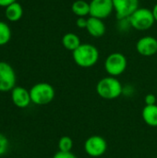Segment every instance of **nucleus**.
Instances as JSON below:
<instances>
[{
    "mask_svg": "<svg viewBox=\"0 0 157 158\" xmlns=\"http://www.w3.org/2000/svg\"><path fill=\"white\" fill-rule=\"evenodd\" d=\"M99 50L93 44L82 43L72 52L74 62L81 68L88 69L93 67L99 60Z\"/></svg>",
    "mask_w": 157,
    "mask_h": 158,
    "instance_id": "nucleus-1",
    "label": "nucleus"
},
{
    "mask_svg": "<svg viewBox=\"0 0 157 158\" xmlns=\"http://www.w3.org/2000/svg\"><path fill=\"white\" fill-rule=\"evenodd\" d=\"M122 92V84L116 77H105L101 79L96 85L97 94L105 100H114L119 97Z\"/></svg>",
    "mask_w": 157,
    "mask_h": 158,
    "instance_id": "nucleus-2",
    "label": "nucleus"
},
{
    "mask_svg": "<svg viewBox=\"0 0 157 158\" xmlns=\"http://www.w3.org/2000/svg\"><path fill=\"white\" fill-rule=\"evenodd\" d=\"M128 19L130 27L140 31L150 30L155 22L152 9L147 7H139L130 16Z\"/></svg>",
    "mask_w": 157,
    "mask_h": 158,
    "instance_id": "nucleus-3",
    "label": "nucleus"
},
{
    "mask_svg": "<svg viewBox=\"0 0 157 158\" xmlns=\"http://www.w3.org/2000/svg\"><path fill=\"white\" fill-rule=\"evenodd\" d=\"M29 91L31 103L37 106H44L51 103L56 95L54 87L47 82H38Z\"/></svg>",
    "mask_w": 157,
    "mask_h": 158,
    "instance_id": "nucleus-4",
    "label": "nucleus"
},
{
    "mask_svg": "<svg viewBox=\"0 0 157 158\" xmlns=\"http://www.w3.org/2000/svg\"><path fill=\"white\" fill-rule=\"evenodd\" d=\"M127 66V57L119 52H114L110 54L105 61V69L107 74L112 77H118L124 73Z\"/></svg>",
    "mask_w": 157,
    "mask_h": 158,
    "instance_id": "nucleus-5",
    "label": "nucleus"
},
{
    "mask_svg": "<svg viewBox=\"0 0 157 158\" xmlns=\"http://www.w3.org/2000/svg\"><path fill=\"white\" fill-rule=\"evenodd\" d=\"M17 77L12 66L0 61V92H11L16 87Z\"/></svg>",
    "mask_w": 157,
    "mask_h": 158,
    "instance_id": "nucleus-6",
    "label": "nucleus"
},
{
    "mask_svg": "<svg viewBox=\"0 0 157 158\" xmlns=\"http://www.w3.org/2000/svg\"><path fill=\"white\" fill-rule=\"evenodd\" d=\"M106 150L107 143L102 136H90L84 143V151L92 157H100L105 154Z\"/></svg>",
    "mask_w": 157,
    "mask_h": 158,
    "instance_id": "nucleus-7",
    "label": "nucleus"
},
{
    "mask_svg": "<svg viewBox=\"0 0 157 158\" xmlns=\"http://www.w3.org/2000/svg\"><path fill=\"white\" fill-rule=\"evenodd\" d=\"M114 11L112 0H91L90 17L104 19L108 18Z\"/></svg>",
    "mask_w": 157,
    "mask_h": 158,
    "instance_id": "nucleus-8",
    "label": "nucleus"
},
{
    "mask_svg": "<svg viewBox=\"0 0 157 158\" xmlns=\"http://www.w3.org/2000/svg\"><path fill=\"white\" fill-rule=\"evenodd\" d=\"M114 11L118 20L129 19L139 8V0H112Z\"/></svg>",
    "mask_w": 157,
    "mask_h": 158,
    "instance_id": "nucleus-9",
    "label": "nucleus"
},
{
    "mask_svg": "<svg viewBox=\"0 0 157 158\" xmlns=\"http://www.w3.org/2000/svg\"><path fill=\"white\" fill-rule=\"evenodd\" d=\"M136 50L143 56H152L157 54V39L154 36H144L136 43Z\"/></svg>",
    "mask_w": 157,
    "mask_h": 158,
    "instance_id": "nucleus-10",
    "label": "nucleus"
},
{
    "mask_svg": "<svg viewBox=\"0 0 157 158\" xmlns=\"http://www.w3.org/2000/svg\"><path fill=\"white\" fill-rule=\"evenodd\" d=\"M12 103L19 108H26L31 103L30 91L21 86H16L11 91Z\"/></svg>",
    "mask_w": 157,
    "mask_h": 158,
    "instance_id": "nucleus-11",
    "label": "nucleus"
},
{
    "mask_svg": "<svg viewBox=\"0 0 157 158\" xmlns=\"http://www.w3.org/2000/svg\"><path fill=\"white\" fill-rule=\"evenodd\" d=\"M85 30L93 38H101L106 31V26L103 19L89 17V19H87V26Z\"/></svg>",
    "mask_w": 157,
    "mask_h": 158,
    "instance_id": "nucleus-12",
    "label": "nucleus"
},
{
    "mask_svg": "<svg viewBox=\"0 0 157 158\" xmlns=\"http://www.w3.org/2000/svg\"><path fill=\"white\" fill-rule=\"evenodd\" d=\"M5 15L7 20L16 22L19 21L23 15V8L21 5L18 2H14L5 9Z\"/></svg>",
    "mask_w": 157,
    "mask_h": 158,
    "instance_id": "nucleus-13",
    "label": "nucleus"
},
{
    "mask_svg": "<svg viewBox=\"0 0 157 158\" xmlns=\"http://www.w3.org/2000/svg\"><path fill=\"white\" fill-rule=\"evenodd\" d=\"M143 121L150 127H157V105L145 106L142 112Z\"/></svg>",
    "mask_w": 157,
    "mask_h": 158,
    "instance_id": "nucleus-14",
    "label": "nucleus"
},
{
    "mask_svg": "<svg viewBox=\"0 0 157 158\" xmlns=\"http://www.w3.org/2000/svg\"><path fill=\"white\" fill-rule=\"evenodd\" d=\"M71 11L78 18H85L90 15V3L85 0H76L71 5Z\"/></svg>",
    "mask_w": 157,
    "mask_h": 158,
    "instance_id": "nucleus-15",
    "label": "nucleus"
},
{
    "mask_svg": "<svg viewBox=\"0 0 157 158\" xmlns=\"http://www.w3.org/2000/svg\"><path fill=\"white\" fill-rule=\"evenodd\" d=\"M62 44L67 50L73 52L81 44V42L80 37L76 33L68 32L62 37Z\"/></svg>",
    "mask_w": 157,
    "mask_h": 158,
    "instance_id": "nucleus-16",
    "label": "nucleus"
},
{
    "mask_svg": "<svg viewBox=\"0 0 157 158\" xmlns=\"http://www.w3.org/2000/svg\"><path fill=\"white\" fill-rule=\"evenodd\" d=\"M11 39V30L9 26L0 20V46L6 44Z\"/></svg>",
    "mask_w": 157,
    "mask_h": 158,
    "instance_id": "nucleus-17",
    "label": "nucleus"
},
{
    "mask_svg": "<svg viewBox=\"0 0 157 158\" xmlns=\"http://www.w3.org/2000/svg\"><path fill=\"white\" fill-rule=\"evenodd\" d=\"M73 148V141L68 136H63L58 141V149L61 152H71Z\"/></svg>",
    "mask_w": 157,
    "mask_h": 158,
    "instance_id": "nucleus-18",
    "label": "nucleus"
},
{
    "mask_svg": "<svg viewBox=\"0 0 157 158\" xmlns=\"http://www.w3.org/2000/svg\"><path fill=\"white\" fill-rule=\"evenodd\" d=\"M7 148H8V140H7V138L4 134L0 133V156L6 153Z\"/></svg>",
    "mask_w": 157,
    "mask_h": 158,
    "instance_id": "nucleus-19",
    "label": "nucleus"
},
{
    "mask_svg": "<svg viewBox=\"0 0 157 158\" xmlns=\"http://www.w3.org/2000/svg\"><path fill=\"white\" fill-rule=\"evenodd\" d=\"M53 158H78L74 154H72L71 152H61L58 151L57 153H56L54 155Z\"/></svg>",
    "mask_w": 157,
    "mask_h": 158,
    "instance_id": "nucleus-20",
    "label": "nucleus"
},
{
    "mask_svg": "<svg viewBox=\"0 0 157 158\" xmlns=\"http://www.w3.org/2000/svg\"><path fill=\"white\" fill-rule=\"evenodd\" d=\"M146 106H154L156 105V96L153 94H148L144 98Z\"/></svg>",
    "mask_w": 157,
    "mask_h": 158,
    "instance_id": "nucleus-21",
    "label": "nucleus"
},
{
    "mask_svg": "<svg viewBox=\"0 0 157 158\" xmlns=\"http://www.w3.org/2000/svg\"><path fill=\"white\" fill-rule=\"evenodd\" d=\"M76 26L80 29H86L87 26V19L85 18H78L76 20Z\"/></svg>",
    "mask_w": 157,
    "mask_h": 158,
    "instance_id": "nucleus-22",
    "label": "nucleus"
},
{
    "mask_svg": "<svg viewBox=\"0 0 157 158\" xmlns=\"http://www.w3.org/2000/svg\"><path fill=\"white\" fill-rule=\"evenodd\" d=\"M14 2H17V1L16 0H0V6L6 7Z\"/></svg>",
    "mask_w": 157,
    "mask_h": 158,
    "instance_id": "nucleus-23",
    "label": "nucleus"
},
{
    "mask_svg": "<svg viewBox=\"0 0 157 158\" xmlns=\"http://www.w3.org/2000/svg\"><path fill=\"white\" fill-rule=\"evenodd\" d=\"M152 12H153V15H154V18L155 19V22H157V3L154 6L153 9H152Z\"/></svg>",
    "mask_w": 157,
    "mask_h": 158,
    "instance_id": "nucleus-24",
    "label": "nucleus"
},
{
    "mask_svg": "<svg viewBox=\"0 0 157 158\" xmlns=\"http://www.w3.org/2000/svg\"><path fill=\"white\" fill-rule=\"evenodd\" d=\"M155 158H157V157H155Z\"/></svg>",
    "mask_w": 157,
    "mask_h": 158,
    "instance_id": "nucleus-25",
    "label": "nucleus"
}]
</instances>
